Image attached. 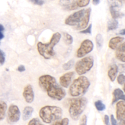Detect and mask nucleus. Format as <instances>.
<instances>
[{
  "instance_id": "obj_1",
  "label": "nucleus",
  "mask_w": 125,
  "mask_h": 125,
  "mask_svg": "<svg viewBox=\"0 0 125 125\" xmlns=\"http://www.w3.org/2000/svg\"><path fill=\"white\" fill-rule=\"evenodd\" d=\"M40 87L47 94L50 98L61 101L66 96V91L57 83L56 79L50 74L42 75L39 79Z\"/></svg>"
},
{
  "instance_id": "obj_2",
  "label": "nucleus",
  "mask_w": 125,
  "mask_h": 125,
  "mask_svg": "<svg viewBox=\"0 0 125 125\" xmlns=\"http://www.w3.org/2000/svg\"><path fill=\"white\" fill-rule=\"evenodd\" d=\"M91 12V8L83 9L76 11L66 18L65 23L70 26H74L76 30H83L89 24Z\"/></svg>"
},
{
  "instance_id": "obj_3",
  "label": "nucleus",
  "mask_w": 125,
  "mask_h": 125,
  "mask_svg": "<svg viewBox=\"0 0 125 125\" xmlns=\"http://www.w3.org/2000/svg\"><path fill=\"white\" fill-rule=\"evenodd\" d=\"M61 39V34L59 32H55L51 38V40L48 43H43L42 42H39L37 44V49L40 54L45 59H50L55 56L54 48L57 45Z\"/></svg>"
},
{
  "instance_id": "obj_4",
  "label": "nucleus",
  "mask_w": 125,
  "mask_h": 125,
  "mask_svg": "<svg viewBox=\"0 0 125 125\" xmlns=\"http://www.w3.org/2000/svg\"><path fill=\"white\" fill-rule=\"evenodd\" d=\"M62 109L56 106H45L39 111V116L45 123L50 124L62 118Z\"/></svg>"
},
{
  "instance_id": "obj_5",
  "label": "nucleus",
  "mask_w": 125,
  "mask_h": 125,
  "mask_svg": "<svg viewBox=\"0 0 125 125\" xmlns=\"http://www.w3.org/2000/svg\"><path fill=\"white\" fill-rule=\"evenodd\" d=\"M90 82L86 76H80L74 79L69 88V94L73 97L83 96L89 90Z\"/></svg>"
},
{
  "instance_id": "obj_6",
  "label": "nucleus",
  "mask_w": 125,
  "mask_h": 125,
  "mask_svg": "<svg viewBox=\"0 0 125 125\" xmlns=\"http://www.w3.org/2000/svg\"><path fill=\"white\" fill-rule=\"evenodd\" d=\"M88 100L85 97H76L70 100L68 109L70 116L73 120H78L86 108Z\"/></svg>"
},
{
  "instance_id": "obj_7",
  "label": "nucleus",
  "mask_w": 125,
  "mask_h": 125,
  "mask_svg": "<svg viewBox=\"0 0 125 125\" xmlns=\"http://www.w3.org/2000/svg\"><path fill=\"white\" fill-rule=\"evenodd\" d=\"M94 65V59L92 56L82 58L75 64V71L79 76L85 74L92 68Z\"/></svg>"
},
{
  "instance_id": "obj_8",
  "label": "nucleus",
  "mask_w": 125,
  "mask_h": 125,
  "mask_svg": "<svg viewBox=\"0 0 125 125\" xmlns=\"http://www.w3.org/2000/svg\"><path fill=\"white\" fill-rule=\"evenodd\" d=\"M94 48V43L89 39L82 42L80 46L76 51V56L78 58H82L93 51Z\"/></svg>"
},
{
  "instance_id": "obj_9",
  "label": "nucleus",
  "mask_w": 125,
  "mask_h": 125,
  "mask_svg": "<svg viewBox=\"0 0 125 125\" xmlns=\"http://www.w3.org/2000/svg\"><path fill=\"white\" fill-rule=\"evenodd\" d=\"M21 112L17 105L11 104L7 112V122L10 124H13L20 120Z\"/></svg>"
},
{
  "instance_id": "obj_10",
  "label": "nucleus",
  "mask_w": 125,
  "mask_h": 125,
  "mask_svg": "<svg viewBox=\"0 0 125 125\" xmlns=\"http://www.w3.org/2000/svg\"><path fill=\"white\" fill-rule=\"evenodd\" d=\"M116 117L120 122H125V101L120 100L116 104Z\"/></svg>"
},
{
  "instance_id": "obj_11",
  "label": "nucleus",
  "mask_w": 125,
  "mask_h": 125,
  "mask_svg": "<svg viewBox=\"0 0 125 125\" xmlns=\"http://www.w3.org/2000/svg\"><path fill=\"white\" fill-rule=\"evenodd\" d=\"M74 76V72H69L61 76L59 78L60 85L63 88H68Z\"/></svg>"
},
{
  "instance_id": "obj_12",
  "label": "nucleus",
  "mask_w": 125,
  "mask_h": 125,
  "mask_svg": "<svg viewBox=\"0 0 125 125\" xmlns=\"http://www.w3.org/2000/svg\"><path fill=\"white\" fill-rule=\"evenodd\" d=\"M23 96L26 102L28 103H32L34 100V92L31 85L28 84L24 87L23 92Z\"/></svg>"
},
{
  "instance_id": "obj_13",
  "label": "nucleus",
  "mask_w": 125,
  "mask_h": 125,
  "mask_svg": "<svg viewBox=\"0 0 125 125\" xmlns=\"http://www.w3.org/2000/svg\"><path fill=\"white\" fill-rule=\"evenodd\" d=\"M78 0H59V4L63 9L67 10H73L78 9Z\"/></svg>"
},
{
  "instance_id": "obj_14",
  "label": "nucleus",
  "mask_w": 125,
  "mask_h": 125,
  "mask_svg": "<svg viewBox=\"0 0 125 125\" xmlns=\"http://www.w3.org/2000/svg\"><path fill=\"white\" fill-rule=\"evenodd\" d=\"M125 40V38L123 37H112V39H110L109 42L108 46L111 50H115Z\"/></svg>"
},
{
  "instance_id": "obj_15",
  "label": "nucleus",
  "mask_w": 125,
  "mask_h": 125,
  "mask_svg": "<svg viewBox=\"0 0 125 125\" xmlns=\"http://www.w3.org/2000/svg\"><path fill=\"white\" fill-rule=\"evenodd\" d=\"M115 55L116 58L121 62H125V43L123 42L117 49H116Z\"/></svg>"
},
{
  "instance_id": "obj_16",
  "label": "nucleus",
  "mask_w": 125,
  "mask_h": 125,
  "mask_svg": "<svg viewBox=\"0 0 125 125\" xmlns=\"http://www.w3.org/2000/svg\"><path fill=\"white\" fill-rule=\"evenodd\" d=\"M112 95H113V99H112V104H115L117 101H120V100H123V101L125 100L124 92L122 89H119V88L115 89L114 90L113 93H112Z\"/></svg>"
},
{
  "instance_id": "obj_17",
  "label": "nucleus",
  "mask_w": 125,
  "mask_h": 125,
  "mask_svg": "<svg viewBox=\"0 0 125 125\" xmlns=\"http://www.w3.org/2000/svg\"><path fill=\"white\" fill-rule=\"evenodd\" d=\"M118 66L116 64H112L110 67L109 69L108 72H107V75H108L109 78L112 82H114L118 74Z\"/></svg>"
},
{
  "instance_id": "obj_18",
  "label": "nucleus",
  "mask_w": 125,
  "mask_h": 125,
  "mask_svg": "<svg viewBox=\"0 0 125 125\" xmlns=\"http://www.w3.org/2000/svg\"><path fill=\"white\" fill-rule=\"evenodd\" d=\"M120 7H113V6H110V13L112 16L113 19H117V18H122L124 16L123 13L121 12L119 10Z\"/></svg>"
},
{
  "instance_id": "obj_19",
  "label": "nucleus",
  "mask_w": 125,
  "mask_h": 125,
  "mask_svg": "<svg viewBox=\"0 0 125 125\" xmlns=\"http://www.w3.org/2000/svg\"><path fill=\"white\" fill-rule=\"evenodd\" d=\"M34 112V109L31 106H26L23 111L22 118L23 121H27L31 118Z\"/></svg>"
},
{
  "instance_id": "obj_20",
  "label": "nucleus",
  "mask_w": 125,
  "mask_h": 125,
  "mask_svg": "<svg viewBox=\"0 0 125 125\" xmlns=\"http://www.w3.org/2000/svg\"><path fill=\"white\" fill-rule=\"evenodd\" d=\"M7 106L6 102L3 101H0V121L3 120L6 117Z\"/></svg>"
},
{
  "instance_id": "obj_21",
  "label": "nucleus",
  "mask_w": 125,
  "mask_h": 125,
  "mask_svg": "<svg viewBox=\"0 0 125 125\" xmlns=\"http://www.w3.org/2000/svg\"><path fill=\"white\" fill-rule=\"evenodd\" d=\"M118 27V21L116 19H112L107 23V31H113Z\"/></svg>"
},
{
  "instance_id": "obj_22",
  "label": "nucleus",
  "mask_w": 125,
  "mask_h": 125,
  "mask_svg": "<svg viewBox=\"0 0 125 125\" xmlns=\"http://www.w3.org/2000/svg\"><path fill=\"white\" fill-rule=\"evenodd\" d=\"M63 39L65 43L67 45H70L73 42V38L70 34L67 32L63 33Z\"/></svg>"
},
{
  "instance_id": "obj_23",
  "label": "nucleus",
  "mask_w": 125,
  "mask_h": 125,
  "mask_svg": "<svg viewBox=\"0 0 125 125\" xmlns=\"http://www.w3.org/2000/svg\"><path fill=\"white\" fill-rule=\"evenodd\" d=\"M95 41H96V46L99 50L101 49L103 47L104 43V39L103 37V35L101 34H98L95 37Z\"/></svg>"
},
{
  "instance_id": "obj_24",
  "label": "nucleus",
  "mask_w": 125,
  "mask_h": 125,
  "mask_svg": "<svg viewBox=\"0 0 125 125\" xmlns=\"http://www.w3.org/2000/svg\"><path fill=\"white\" fill-rule=\"evenodd\" d=\"M94 104H95V106L96 109H97V111H100V112L104 111L106 108V105L103 103V101L101 100L96 101L95 102V103H94Z\"/></svg>"
},
{
  "instance_id": "obj_25",
  "label": "nucleus",
  "mask_w": 125,
  "mask_h": 125,
  "mask_svg": "<svg viewBox=\"0 0 125 125\" xmlns=\"http://www.w3.org/2000/svg\"><path fill=\"white\" fill-rule=\"evenodd\" d=\"M74 65V61L73 59H71L68 61V62L65 63L64 64L62 65V68L64 70L67 71L70 70L71 68H73V66Z\"/></svg>"
},
{
  "instance_id": "obj_26",
  "label": "nucleus",
  "mask_w": 125,
  "mask_h": 125,
  "mask_svg": "<svg viewBox=\"0 0 125 125\" xmlns=\"http://www.w3.org/2000/svg\"><path fill=\"white\" fill-rule=\"evenodd\" d=\"M90 0H78L77 6L78 8H81L87 6L90 3Z\"/></svg>"
},
{
  "instance_id": "obj_27",
  "label": "nucleus",
  "mask_w": 125,
  "mask_h": 125,
  "mask_svg": "<svg viewBox=\"0 0 125 125\" xmlns=\"http://www.w3.org/2000/svg\"><path fill=\"white\" fill-rule=\"evenodd\" d=\"M70 120L68 118H64L61 120H57L54 122V123L52 125H68Z\"/></svg>"
},
{
  "instance_id": "obj_28",
  "label": "nucleus",
  "mask_w": 125,
  "mask_h": 125,
  "mask_svg": "<svg viewBox=\"0 0 125 125\" xmlns=\"http://www.w3.org/2000/svg\"><path fill=\"white\" fill-rule=\"evenodd\" d=\"M108 2L110 6L120 7V6H122L121 0H108Z\"/></svg>"
},
{
  "instance_id": "obj_29",
  "label": "nucleus",
  "mask_w": 125,
  "mask_h": 125,
  "mask_svg": "<svg viewBox=\"0 0 125 125\" xmlns=\"http://www.w3.org/2000/svg\"><path fill=\"white\" fill-rule=\"evenodd\" d=\"M28 125H45L42 124L40 120L37 118H34L31 120L28 123Z\"/></svg>"
},
{
  "instance_id": "obj_30",
  "label": "nucleus",
  "mask_w": 125,
  "mask_h": 125,
  "mask_svg": "<svg viewBox=\"0 0 125 125\" xmlns=\"http://www.w3.org/2000/svg\"><path fill=\"white\" fill-rule=\"evenodd\" d=\"M92 24H90L89 26H87L86 28L83 29V30H81L80 33L81 34H92Z\"/></svg>"
},
{
  "instance_id": "obj_31",
  "label": "nucleus",
  "mask_w": 125,
  "mask_h": 125,
  "mask_svg": "<svg viewBox=\"0 0 125 125\" xmlns=\"http://www.w3.org/2000/svg\"><path fill=\"white\" fill-rule=\"evenodd\" d=\"M117 77V82L120 85H124L125 82V76L123 74H120Z\"/></svg>"
},
{
  "instance_id": "obj_32",
  "label": "nucleus",
  "mask_w": 125,
  "mask_h": 125,
  "mask_svg": "<svg viewBox=\"0 0 125 125\" xmlns=\"http://www.w3.org/2000/svg\"><path fill=\"white\" fill-rule=\"evenodd\" d=\"M6 61V56L2 50L0 49V65H3Z\"/></svg>"
},
{
  "instance_id": "obj_33",
  "label": "nucleus",
  "mask_w": 125,
  "mask_h": 125,
  "mask_svg": "<svg viewBox=\"0 0 125 125\" xmlns=\"http://www.w3.org/2000/svg\"><path fill=\"white\" fill-rule=\"evenodd\" d=\"M87 125V117L85 115H83L79 121V125Z\"/></svg>"
},
{
  "instance_id": "obj_34",
  "label": "nucleus",
  "mask_w": 125,
  "mask_h": 125,
  "mask_svg": "<svg viewBox=\"0 0 125 125\" xmlns=\"http://www.w3.org/2000/svg\"><path fill=\"white\" fill-rule=\"evenodd\" d=\"M4 27L3 26L2 24H0V42H1V40L4 37Z\"/></svg>"
},
{
  "instance_id": "obj_35",
  "label": "nucleus",
  "mask_w": 125,
  "mask_h": 125,
  "mask_svg": "<svg viewBox=\"0 0 125 125\" xmlns=\"http://www.w3.org/2000/svg\"><path fill=\"white\" fill-rule=\"evenodd\" d=\"M31 2L35 5H39V6H42L44 4V1L43 0H29Z\"/></svg>"
},
{
  "instance_id": "obj_36",
  "label": "nucleus",
  "mask_w": 125,
  "mask_h": 125,
  "mask_svg": "<svg viewBox=\"0 0 125 125\" xmlns=\"http://www.w3.org/2000/svg\"><path fill=\"white\" fill-rule=\"evenodd\" d=\"M111 125H118L117 120L115 118L114 115H111Z\"/></svg>"
},
{
  "instance_id": "obj_37",
  "label": "nucleus",
  "mask_w": 125,
  "mask_h": 125,
  "mask_svg": "<svg viewBox=\"0 0 125 125\" xmlns=\"http://www.w3.org/2000/svg\"><path fill=\"white\" fill-rule=\"evenodd\" d=\"M25 70V67H24V65H20L18 66V68H17V71L19 72H21H21H24Z\"/></svg>"
},
{
  "instance_id": "obj_38",
  "label": "nucleus",
  "mask_w": 125,
  "mask_h": 125,
  "mask_svg": "<svg viewBox=\"0 0 125 125\" xmlns=\"http://www.w3.org/2000/svg\"><path fill=\"white\" fill-rule=\"evenodd\" d=\"M104 123L106 125H109V121H110V118L107 115H105L104 118Z\"/></svg>"
},
{
  "instance_id": "obj_39",
  "label": "nucleus",
  "mask_w": 125,
  "mask_h": 125,
  "mask_svg": "<svg viewBox=\"0 0 125 125\" xmlns=\"http://www.w3.org/2000/svg\"><path fill=\"white\" fill-rule=\"evenodd\" d=\"M92 2L95 6H97L100 4V0H92Z\"/></svg>"
},
{
  "instance_id": "obj_40",
  "label": "nucleus",
  "mask_w": 125,
  "mask_h": 125,
  "mask_svg": "<svg viewBox=\"0 0 125 125\" xmlns=\"http://www.w3.org/2000/svg\"><path fill=\"white\" fill-rule=\"evenodd\" d=\"M120 35H124L125 34V29H122V30L120 31Z\"/></svg>"
},
{
  "instance_id": "obj_41",
  "label": "nucleus",
  "mask_w": 125,
  "mask_h": 125,
  "mask_svg": "<svg viewBox=\"0 0 125 125\" xmlns=\"http://www.w3.org/2000/svg\"><path fill=\"white\" fill-rule=\"evenodd\" d=\"M111 125V124H109V125Z\"/></svg>"
},
{
  "instance_id": "obj_42",
  "label": "nucleus",
  "mask_w": 125,
  "mask_h": 125,
  "mask_svg": "<svg viewBox=\"0 0 125 125\" xmlns=\"http://www.w3.org/2000/svg\"><path fill=\"white\" fill-rule=\"evenodd\" d=\"M121 1H123V0H121Z\"/></svg>"
}]
</instances>
